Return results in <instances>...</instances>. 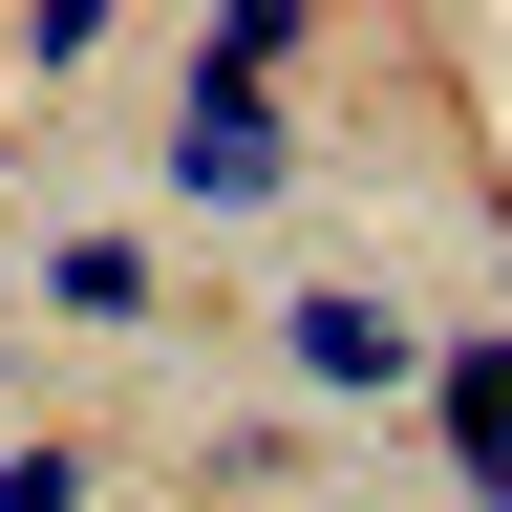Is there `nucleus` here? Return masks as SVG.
<instances>
[{
  "label": "nucleus",
  "instance_id": "nucleus-3",
  "mask_svg": "<svg viewBox=\"0 0 512 512\" xmlns=\"http://www.w3.org/2000/svg\"><path fill=\"white\" fill-rule=\"evenodd\" d=\"M406 406H427V448H448V512H512V320H448Z\"/></svg>",
  "mask_w": 512,
  "mask_h": 512
},
{
  "label": "nucleus",
  "instance_id": "nucleus-4",
  "mask_svg": "<svg viewBox=\"0 0 512 512\" xmlns=\"http://www.w3.org/2000/svg\"><path fill=\"white\" fill-rule=\"evenodd\" d=\"M43 320L128 342V320H171V256H150V235H107V214H86V235H43Z\"/></svg>",
  "mask_w": 512,
  "mask_h": 512
},
{
  "label": "nucleus",
  "instance_id": "nucleus-1",
  "mask_svg": "<svg viewBox=\"0 0 512 512\" xmlns=\"http://www.w3.org/2000/svg\"><path fill=\"white\" fill-rule=\"evenodd\" d=\"M150 150H171L192 214H278V192H299V107H278V86H171Z\"/></svg>",
  "mask_w": 512,
  "mask_h": 512
},
{
  "label": "nucleus",
  "instance_id": "nucleus-5",
  "mask_svg": "<svg viewBox=\"0 0 512 512\" xmlns=\"http://www.w3.org/2000/svg\"><path fill=\"white\" fill-rule=\"evenodd\" d=\"M278 64H320V0H214L192 22V86H278Z\"/></svg>",
  "mask_w": 512,
  "mask_h": 512
},
{
  "label": "nucleus",
  "instance_id": "nucleus-6",
  "mask_svg": "<svg viewBox=\"0 0 512 512\" xmlns=\"http://www.w3.org/2000/svg\"><path fill=\"white\" fill-rule=\"evenodd\" d=\"M0 512H107V491H86V448H43V427H22V448H0Z\"/></svg>",
  "mask_w": 512,
  "mask_h": 512
},
{
  "label": "nucleus",
  "instance_id": "nucleus-2",
  "mask_svg": "<svg viewBox=\"0 0 512 512\" xmlns=\"http://www.w3.org/2000/svg\"><path fill=\"white\" fill-rule=\"evenodd\" d=\"M278 384H320V406H384V384H427V320L384 278H278Z\"/></svg>",
  "mask_w": 512,
  "mask_h": 512
}]
</instances>
